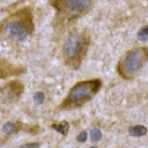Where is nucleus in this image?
<instances>
[{
    "label": "nucleus",
    "mask_w": 148,
    "mask_h": 148,
    "mask_svg": "<svg viewBox=\"0 0 148 148\" xmlns=\"http://www.w3.org/2000/svg\"><path fill=\"white\" fill-rule=\"evenodd\" d=\"M40 144H38V143H30V144H26V145H23L21 146V148H39Z\"/></svg>",
    "instance_id": "ddd939ff"
},
{
    "label": "nucleus",
    "mask_w": 148,
    "mask_h": 148,
    "mask_svg": "<svg viewBox=\"0 0 148 148\" xmlns=\"http://www.w3.org/2000/svg\"><path fill=\"white\" fill-rule=\"evenodd\" d=\"M101 138H102V133H101V131H99V129H96V127L92 129L91 130V140H99Z\"/></svg>",
    "instance_id": "9d476101"
},
{
    "label": "nucleus",
    "mask_w": 148,
    "mask_h": 148,
    "mask_svg": "<svg viewBox=\"0 0 148 148\" xmlns=\"http://www.w3.org/2000/svg\"><path fill=\"white\" fill-rule=\"evenodd\" d=\"M34 101H35V103L38 104V105L43 103V101H45V94H43L42 92H37L36 94L34 95Z\"/></svg>",
    "instance_id": "9b49d317"
},
{
    "label": "nucleus",
    "mask_w": 148,
    "mask_h": 148,
    "mask_svg": "<svg viewBox=\"0 0 148 148\" xmlns=\"http://www.w3.org/2000/svg\"><path fill=\"white\" fill-rule=\"evenodd\" d=\"M137 38H138V40L142 42L148 41V25L147 26H145V27H143V28L138 32V34H137Z\"/></svg>",
    "instance_id": "6e6552de"
},
{
    "label": "nucleus",
    "mask_w": 148,
    "mask_h": 148,
    "mask_svg": "<svg viewBox=\"0 0 148 148\" xmlns=\"http://www.w3.org/2000/svg\"><path fill=\"white\" fill-rule=\"evenodd\" d=\"M147 133V127L144 125H135L129 129V134L134 137H140V136H144Z\"/></svg>",
    "instance_id": "423d86ee"
},
{
    "label": "nucleus",
    "mask_w": 148,
    "mask_h": 148,
    "mask_svg": "<svg viewBox=\"0 0 148 148\" xmlns=\"http://www.w3.org/2000/svg\"><path fill=\"white\" fill-rule=\"evenodd\" d=\"M16 130V127H15V124L12 123V122H8V123H5L2 127V131L4 133H9V134H11L13 132H15Z\"/></svg>",
    "instance_id": "1a4fd4ad"
},
{
    "label": "nucleus",
    "mask_w": 148,
    "mask_h": 148,
    "mask_svg": "<svg viewBox=\"0 0 148 148\" xmlns=\"http://www.w3.org/2000/svg\"><path fill=\"white\" fill-rule=\"evenodd\" d=\"M5 32L9 36L15 40H24L27 37V28L23 22L13 21L5 27Z\"/></svg>",
    "instance_id": "20e7f679"
},
{
    "label": "nucleus",
    "mask_w": 148,
    "mask_h": 148,
    "mask_svg": "<svg viewBox=\"0 0 148 148\" xmlns=\"http://www.w3.org/2000/svg\"><path fill=\"white\" fill-rule=\"evenodd\" d=\"M84 51V41L81 36L79 35H71L64 47V53L66 58L70 62H80V58L82 56Z\"/></svg>",
    "instance_id": "7ed1b4c3"
},
{
    "label": "nucleus",
    "mask_w": 148,
    "mask_h": 148,
    "mask_svg": "<svg viewBox=\"0 0 148 148\" xmlns=\"http://www.w3.org/2000/svg\"><path fill=\"white\" fill-rule=\"evenodd\" d=\"M90 148H97V147H95V146H92V147H90Z\"/></svg>",
    "instance_id": "4468645a"
},
{
    "label": "nucleus",
    "mask_w": 148,
    "mask_h": 148,
    "mask_svg": "<svg viewBox=\"0 0 148 148\" xmlns=\"http://www.w3.org/2000/svg\"><path fill=\"white\" fill-rule=\"evenodd\" d=\"M148 62V48H138L127 52L120 60L118 71L124 79H131Z\"/></svg>",
    "instance_id": "f03ea898"
},
{
    "label": "nucleus",
    "mask_w": 148,
    "mask_h": 148,
    "mask_svg": "<svg viewBox=\"0 0 148 148\" xmlns=\"http://www.w3.org/2000/svg\"><path fill=\"white\" fill-rule=\"evenodd\" d=\"M88 138V133L86 131H82L78 136H77V140H78L79 143H84Z\"/></svg>",
    "instance_id": "f8f14e48"
},
{
    "label": "nucleus",
    "mask_w": 148,
    "mask_h": 148,
    "mask_svg": "<svg viewBox=\"0 0 148 148\" xmlns=\"http://www.w3.org/2000/svg\"><path fill=\"white\" fill-rule=\"evenodd\" d=\"M101 86H102V81L99 79L82 81L75 84L73 89L69 91L68 96L63 102L62 108L70 109V108L83 105L99 92Z\"/></svg>",
    "instance_id": "f257e3e1"
},
{
    "label": "nucleus",
    "mask_w": 148,
    "mask_h": 148,
    "mask_svg": "<svg viewBox=\"0 0 148 148\" xmlns=\"http://www.w3.org/2000/svg\"><path fill=\"white\" fill-rule=\"evenodd\" d=\"M51 127L54 129V130H56L58 132H60V133L63 134V135H67L68 130H69V123H68V122H66V121H63V122H61V123L52 124Z\"/></svg>",
    "instance_id": "0eeeda50"
},
{
    "label": "nucleus",
    "mask_w": 148,
    "mask_h": 148,
    "mask_svg": "<svg viewBox=\"0 0 148 148\" xmlns=\"http://www.w3.org/2000/svg\"><path fill=\"white\" fill-rule=\"evenodd\" d=\"M67 7L75 12L84 11L91 5V0H66Z\"/></svg>",
    "instance_id": "39448f33"
}]
</instances>
